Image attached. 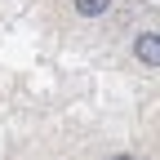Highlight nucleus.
Segmentation results:
<instances>
[{
    "label": "nucleus",
    "instance_id": "2",
    "mask_svg": "<svg viewBox=\"0 0 160 160\" xmlns=\"http://www.w3.org/2000/svg\"><path fill=\"white\" fill-rule=\"evenodd\" d=\"M111 0H76V13H85V18H98V13H107Z\"/></svg>",
    "mask_w": 160,
    "mask_h": 160
},
{
    "label": "nucleus",
    "instance_id": "1",
    "mask_svg": "<svg viewBox=\"0 0 160 160\" xmlns=\"http://www.w3.org/2000/svg\"><path fill=\"white\" fill-rule=\"evenodd\" d=\"M133 53L142 58V67H160V40H156V31H142V36H138Z\"/></svg>",
    "mask_w": 160,
    "mask_h": 160
},
{
    "label": "nucleus",
    "instance_id": "3",
    "mask_svg": "<svg viewBox=\"0 0 160 160\" xmlns=\"http://www.w3.org/2000/svg\"><path fill=\"white\" fill-rule=\"evenodd\" d=\"M107 160H133V156H107Z\"/></svg>",
    "mask_w": 160,
    "mask_h": 160
}]
</instances>
